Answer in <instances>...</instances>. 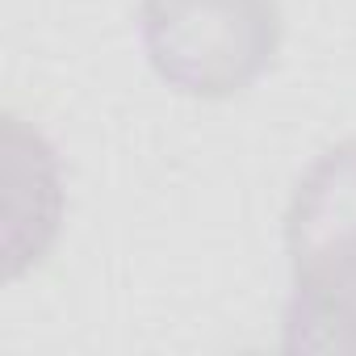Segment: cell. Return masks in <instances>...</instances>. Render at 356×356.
Returning a JSON list of instances; mask_svg holds the SVG:
<instances>
[{
	"instance_id": "2",
	"label": "cell",
	"mask_w": 356,
	"mask_h": 356,
	"mask_svg": "<svg viewBox=\"0 0 356 356\" xmlns=\"http://www.w3.org/2000/svg\"><path fill=\"white\" fill-rule=\"evenodd\" d=\"M143 51L159 80L189 97H235L277 55V0H143Z\"/></svg>"
},
{
	"instance_id": "1",
	"label": "cell",
	"mask_w": 356,
	"mask_h": 356,
	"mask_svg": "<svg viewBox=\"0 0 356 356\" xmlns=\"http://www.w3.org/2000/svg\"><path fill=\"white\" fill-rule=\"evenodd\" d=\"M285 352L356 356V138L318 151L285 210Z\"/></svg>"
}]
</instances>
